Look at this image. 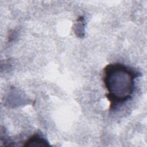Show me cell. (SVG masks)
<instances>
[{"mask_svg": "<svg viewBox=\"0 0 147 147\" xmlns=\"http://www.w3.org/2000/svg\"><path fill=\"white\" fill-rule=\"evenodd\" d=\"M141 75L138 71L119 63L107 64L103 69V82L110 102V110L115 109L132 96L135 80Z\"/></svg>", "mask_w": 147, "mask_h": 147, "instance_id": "6da1fadb", "label": "cell"}, {"mask_svg": "<svg viewBox=\"0 0 147 147\" xmlns=\"http://www.w3.org/2000/svg\"><path fill=\"white\" fill-rule=\"evenodd\" d=\"M24 146L28 147H45L50 146L48 140L41 134L35 133L29 137L25 142Z\"/></svg>", "mask_w": 147, "mask_h": 147, "instance_id": "7a4b0ae2", "label": "cell"}]
</instances>
